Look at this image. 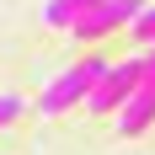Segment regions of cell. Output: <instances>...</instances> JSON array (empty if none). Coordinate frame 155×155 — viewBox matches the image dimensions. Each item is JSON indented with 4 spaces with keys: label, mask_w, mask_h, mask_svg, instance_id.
<instances>
[{
    "label": "cell",
    "mask_w": 155,
    "mask_h": 155,
    "mask_svg": "<svg viewBox=\"0 0 155 155\" xmlns=\"http://www.w3.org/2000/svg\"><path fill=\"white\" fill-rule=\"evenodd\" d=\"M139 11H144V0H102V5H96V11H86V16H80V21H75L70 32H75L80 43H96V38H107L112 27L134 21Z\"/></svg>",
    "instance_id": "3"
},
{
    "label": "cell",
    "mask_w": 155,
    "mask_h": 155,
    "mask_svg": "<svg viewBox=\"0 0 155 155\" xmlns=\"http://www.w3.org/2000/svg\"><path fill=\"white\" fill-rule=\"evenodd\" d=\"M150 118H155V86L144 80L139 91L118 107V134H123V139H134V134H144V128H150Z\"/></svg>",
    "instance_id": "4"
},
{
    "label": "cell",
    "mask_w": 155,
    "mask_h": 155,
    "mask_svg": "<svg viewBox=\"0 0 155 155\" xmlns=\"http://www.w3.org/2000/svg\"><path fill=\"white\" fill-rule=\"evenodd\" d=\"M134 32H139V38H150V43H155V5H144V11L134 16Z\"/></svg>",
    "instance_id": "6"
},
{
    "label": "cell",
    "mask_w": 155,
    "mask_h": 155,
    "mask_svg": "<svg viewBox=\"0 0 155 155\" xmlns=\"http://www.w3.org/2000/svg\"><path fill=\"white\" fill-rule=\"evenodd\" d=\"M144 86V70H139V59H128V64H107V75L96 80V91L86 96V107L91 112H118L128 102V96Z\"/></svg>",
    "instance_id": "2"
},
{
    "label": "cell",
    "mask_w": 155,
    "mask_h": 155,
    "mask_svg": "<svg viewBox=\"0 0 155 155\" xmlns=\"http://www.w3.org/2000/svg\"><path fill=\"white\" fill-rule=\"evenodd\" d=\"M21 118V96H0V128Z\"/></svg>",
    "instance_id": "7"
},
{
    "label": "cell",
    "mask_w": 155,
    "mask_h": 155,
    "mask_svg": "<svg viewBox=\"0 0 155 155\" xmlns=\"http://www.w3.org/2000/svg\"><path fill=\"white\" fill-rule=\"evenodd\" d=\"M102 0H48V11H43V21L48 27H75L86 11H96Z\"/></svg>",
    "instance_id": "5"
},
{
    "label": "cell",
    "mask_w": 155,
    "mask_h": 155,
    "mask_svg": "<svg viewBox=\"0 0 155 155\" xmlns=\"http://www.w3.org/2000/svg\"><path fill=\"white\" fill-rule=\"evenodd\" d=\"M102 75H107V64H102V59H80V64H70V70H64V75L43 91L38 112H48V118H54V112H70L75 102H86V96L96 91V80H102Z\"/></svg>",
    "instance_id": "1"
}]
</instances>
